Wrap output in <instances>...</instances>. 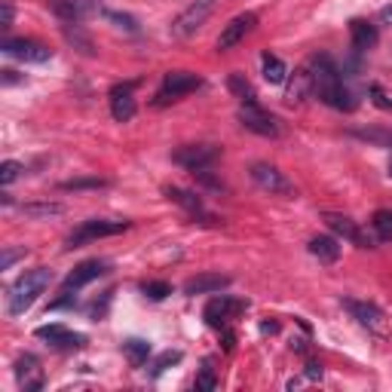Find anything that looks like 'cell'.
Masks as SVG:
<instances>
[{
	"label": "cell",
	"instance_id": "37",
	"mask_svg": "<svg viewBox=\"0 0 392 392\" xmlns=\"http://www.w3.org/2000/svg\"><path fill=\"white\" fill-rule=\"evenodd\" d=\"M65 37L71 40V43L83 46V53H86V56H92V53H96V49H92V40H89L86 34H80V31H77V28H74V31H65Z\"/></svg>",
	"mask_w": 392,
	"mask_h": 392
},
{
	"label": "cell",
	"instance_id": "23",
	"mask_svg": "<svg viewBox=\"0 0 392 392\" xmlns=\"http://www.w3.org/2000/svg\"><path fill=\"white\" fill-rule=\"evenodd\" d=\"M261 68H264V80H267V83H285V80H288V65L279 56L264 53Z\"/></svg>",
	"mask_w": 392,
	"mask_h": 392
},
{
	"label": "cell",
	"instance_id": "27",
	"mask_svg": "<svg viewBox=\"0 0 392 392\" xmlns=\"http://www.w3.org/2000/svg\"><path fill=\"white\" fill-rule=\"evenodd\" d=\"M227 89H230L233 96L242 101V105H249V101H254V98H257V96H254V86H252V83H249V80H245L242 74H230V77H227Z\"/></svg>",
	"mask_w": 392,
	"mask_h": 392
},
{
	"label": "cell",
	"instance_id": "2",
	"mask_svg": "<svg viewBox=\"0 0 392 392\" xmlns=\"http://www.w3.org/2000/svg\"><path fill=\"white\" fill-rule=\"evenodd\" d=\"M49 282H53V270H49V267H37V270H28L25 276H19L6 294V313L22 316L25 309L34 306L37 297L46 292Z\"/></svg>",
	"mask_w": 392,
	"mask_h": 392
},
{
	"label": "cell",
	"instance_id": "3",
	"mask_svg": "<svg viewBox=\"0 0 392 392\" xmlns=\"http://www.w3.org/2000/svg\"><path fill=\"white\" fill-rule=\"evenodd\" d=\"M215 4H218V0H193L190 6H184L172 22V34L175 37H193L196 31L209 22V16L215 13Z\"/></svg>",
	"mask_w": 392,
	"mask_h": 392
},
{
	"label": "cell",
	"instance_id": "38",
	"mask_svg": "<svg viewBox=\"0 0 392 392\" xmlns=\"http://www.w3.org/2000/svg\"><path fill=\"white\" fill-rule=\"evenodd\" d=\"M25 254H28L25 249H16V252H13V249H6L4 254H0V270H9V267H13V264L19 261V257H25Z\"/></svg>",
	"mask_w": 392,
	"mask_h": 392
},
{
	"label": "cell",
	"instance_id": "41",
	"mask_svg": "<svg viewBox=\"0 0 392 392\" xmlns=\"http://www.w3.org/2000/svg\"><path fill=\"white\" fill-rule=\"evenodd\" d=\"M0 80H4V86H13V83H19L22 77H19L16 71H9V68H6V71H0Z\"/></svg>",
	"mask_w": 392,
	"mask_h": 392
},
{
	"label": "cell",
	"instance_id": "15",
	"mask_svg": "<svg viewBox=\"0 0 392 392\" xmlns=\"http://www.w3.org/2000/svg\"><path fill=\"white\" fill-rule=\"evenodd\" d=\"M34 334L40 340H46L49 346H56V349H80V346H86V337L77 334V331H68L65 325H40Z\"/></svg>",
	"mask_w": 392,
	"mask_h": 392
},
{
	"label": "cell",
	"instance_id": "22",
	"mask_svg": "<svg viewBox=\"0 0 392 392\" xmlns=\"http://www.w3.org/2000/svg\"><path fill=\"white\" fill-rule=\"evenodd\" d=\"M309 254L319 257L322 264H334L337 257H340L337 236H313V239H309Z\"/></svg>",
	"mask_w": 392,
	"mask_h": 392
},
{
	"label": "cell",
	"instance_id": "29",
	"mask_svg": "<svg viewBox=\"0 0 392 392\" xmlns=\"http://www.w3.org/2000/svg\"><path fill=\"white\" fill-rule=\"evenodd\" d=\"M181 359H184V353H181V349H169V353H163V356L157 359V362H153V365H150V371H148V377H150V380H157V377H163V374H166V371H169L172 365H178V362H181Z\"/></svg>",
	"mask_w": 392,
	"mask_h": 392
},
{
	"label": "cell",
	"instance_id": "21",
	"mask_svg": "<svg viewBox=\"0 0 392 392\" xmlns=\"http://www.w3.org/2000/svg\"><path fill=\"white\" fill-rule=\"evenodd\" d=\"M349 37H353V46L359 49V53L377 46V40H380L377 28L371 25V22H365V19H353V22H349Z\"/></svg>",
	"mask_w": 392,
	"mask_h": 392
},
{
	"label": "cell",
	"instance_id": "45",
	"mask_svg": "<svg viewBox=\"0 0 392 392\" xmlns=\"http://www.w3.org/2000/svg\"><path fill=\"white\" fill-rule=\"evenodd\" d=\"M389 178H392V160H389Z\"/></svg>",
	"mask_w": 392,
	"mask_h": 392
},
{
	"label": "cell",
	"instance_id": "39",
	"mask_svg": "<svg viewBox=\"0 0 392 392\" xmlns=\"http://www.w3.org/2000/svg\"><path fill=\"white\" fill-rule=\"evenodd\" d=\"M9 25H13V6L4 4L0 6V28H9Z\"/></svg>",
	"mask_w": 392,
	"mask_h": 392
},
{
	"label": "cell",
	"instance_id": "31",
	"mask_svg": "<svg viewBox=\"0 0 392 392\" xmlns=\"http://www.w3.org/2000/svg\"><path fill=\"white\" fill-rule=\"evenodd\" d=\"M368 96H371V101H374V108L392 110V96H389V92L380 86V83H371V86H368Z\"/></svg>",
	"mask_w": 392,
	"mask_h": 392
},
{
	"label": "cell",
	"instance_id": "33",
	"mask_svg": "<svg viewBox=\"0 0 392 392\" xmlns=\"http://www.w3.org/2000/svg\"><path fill=\"white\" fill-rule=\"evenodd\" d=\"M22 172H25V166H22V163H16V160L0 163V184H13Z\"/></svg>",
	"mask_w": 392,
	"mask_h": 392
},
{
	"label": "cell",
	"instance_id": "25",
	"mask_svg": "<svg viewBox=\"0 0 392 392\" xmlns=\"http://www.w3.org/2000/svg\"><path fill=\"white\" fill-rule=\"evenodd\" d=\"M123 353H126V359H129L132 368H141V365H148L150 344H148V340H141V337H132V340H126V344H123Z\"/></svg>",
	"mask_w": 392,
	"mask_h": 392
},
{
	"label": "cell",
	"instance_id": "12",
	"mask_svg": "<svg viewBox=\"0 0 392 392\" xmlns=\"http://www.w3.org/2000/svg\"><path fill=\"white\" fill-rule=\"evenodd\" d=\"M254 25H257V16L254 13H242V16H236V19H230V22L224 25V31H221V37H218V49L221 53H227V49H233V46H239L245 37L254 31Z\"/></svg>",
	"mask_w": 392,
	"mask_h": 392
},
{
	"label": "cell",
	"instance_id": "9",
	"mask_svg": "<svg viewBox=\"0 0 392 392\" xmlns=\"http://www.w3.org/2000/svg\"><path fill=\"white\" fill-rule=\"evenodd\" d=\"M239 123L254 135H264V138H276L279 135V123H276L273 113H267L257 101H249V105L239 108Z\"/></svg>",
	"mask_w": 392,
	"mask_h": 392
},
{
	"label": "cell",
	"instance_id": "43",
	"mask_svg": "<svg viewBox=\"0 0 392 392\" xmlns=\"http://www.w3.org/2000/svg\"><path fill=\"white\" fill-rule=\"evenodd\" d=\"M380 22H383V25H392V4L380 9Z\"/></svg>",
	"mask_w": 392,
	"mask_h": 392
},
{
	"label": "cell",
	"instance_id": "30",
	"mask_svg": "<svg viewBox=\"0 0 392 392\" xmlns=\"http://www.w3.org/2000/svg\"><path fill=\"white\" fill-rule=\"evenodd\" d=\"M108 187L105 178H74V181H61V190H101Z\"/></svg>",
	"mask_w": 392,
	"mask_h": 392
},
{
	"label": "cell",
	"instance_id": "8",
	"mask_svg": "<svg viewBox=\"0 0 392 392\" xmlns=\"http://www.w3.org/2000/svg\"><path fill=\"white\" fill-rule=\"evenodd\" d=\"M0 53L19 61H31V65H40V61L53 58V49L37 43V40H25V37H4L0 40Z\"/></svg>",
	"mask_w": 392,
	"mask_h": 392
},
{
	"label": "cell",
	"instance_id": "5",
	"mask_svg": "<svg viewBox=\"0 0 392 392\" xmlns=\"http://www.w3.org/2000/svg\"><path fill=\"white\" fill-rule=\"evenodd\" d=\"M172 160L187 172H200V169H212L221 160V148L218 144H184L172 153Z\"/></svg>",
	"mask_w": 392,
	"mask_h": 392
},
{
	"label": "cell",
	"instance_id": "26",
	"mask_svg": "<svg viewBox=\"0 0 392 392\" xmlns=\"http://www.w3.org/2000/svg\"><path fill=\"white\" fill-rule=\"evenodd\" d=\"M61 212H65V205H58V202H25L22 205L25 218H56Z\"/></svg>",
	"mask_w": 392,
	"mask_h": 392
},
{
	"label": "cell",
	"instance_id": "28",
	"mask_svg": "<svg viewBox=\"0 0 392 392\" xmlns=\"http://www.w3.org/2000/svg\"><path fill=\"white\" fill-rule=\"evenodd\" d=\"M371 227H374L380 242H392V209H377L374 218H371Z\"/></svg>",
	"mask_w": 392,
	"mask_h": 392
},
{
	"label": "cell",
	"instance_id": "40",
	"mask_svg": "<svg viewBox=\"0 0 392 392\" xmlns=\"http://www.w3.org/2000/svg\"><path fill=\"white\" fill-rule=\"evenodd\" d=\"M306 377L309 380H322V365H319V362H306Z\"/></svg>",
	"mask_w": 392,
	"mask_h": 392
},
{
	"label": "cell",
	"instance_id": "35",
	"mask_svg": "<svg viewBox=\"0 0 392 392\" xmlns=\"http://www.w3.org/2000/svg\"><path fill=\"white\" fill-rule=\"evenodd\" d=\"M101 16H105V19H110V22H117L120 28H126V31H135V28H138V25H135V19H132V16L113 13V9H101Z\"/></svg>",
	"mask_w": 392,
	"mask_h": 392
},
{
	"label": "cell",
	"instance_id": "34",
	"mask_svg": "<svg viewBox=\"0 0 392 392\" xmlns=\"http://www.w3.org/2000/svg\"><path fill=\"white\" fill-rule=\"evenodd\" d=\"M141 292L150 297V301H163V297H169L172 294V285L169 282H144L141 285Z\"/></svg>",
	"mask_w": 392,
	"mask_h": 392
},
{
	"label": "cell",
	"instance_id": "42",
	"mask_svg": "<svg viewBox=\"0 0 392 392\" xmlns=\"http://www.w3.org/2000/svg\"><path fill=\"white\" fill-rule=\"evenodd\" d=\"M233 346H236V334H233V331H224V349L230 353Z\"/></svg>",
	"mask_w": 392,
	"mask_h": 392
},
{
	"label": "cell",
	"instance_id": "24",
	"mask_svg": "<svg viewBox=\"0 0 392 392\" xmlns=\"http://www.w3.org/2000/svg\"><path fill=\"white\" fill-rule=\"evenodd\" d=\"M349 135L359 138V141L374 144V148H392V129H380V126H371V129H349Z\"/></svg>",
	"mask_w": 392,
	"mask_h": 392
},
{
	"label": "cell",
	"instance_id": "7",
	"mask_svg": "<svg viewBox=\"0 0 392 392\" xmlns=\"http://www.w3.org/2000/svg\"><path fill=\"white\" fill-rule=\"evenodd\" d=\"M249 175H252V181L257 184V187L267 190L270 196H294L297 193L294 184L288 181L276 166H270V163H252Z\"/></svg>",
	"mask_w": 392,
	"mask_h": 392
},
{
	"label": "cell",
	"instance_id": "17",
	"mask_svg": "<svg viewBox=\"0 0 392 392\" xmlns=\"http://www.w3.org/2000/svg\"><path fill=\"white\" fill-rule=\"evenodd\" d=\"M132 86H135V83H123V86H113L110 89V113H113V120H117V123H129L138 113L135 96H132Z\"/></svg>",
	"mask_w": 392,
	"mask_h": 392
},
{
	"label": "cell",
	"instance_id": "16",
	"mask_svg": "<svg viewBox=\"0 0 392 392\" xmlns=\"http://www.w3.org/2000/svg\"><path fill=\"white\" fill-rule=\"evenodd\" d=\"M16 380H19V386H22L25 392H37V389H43V371H40V359L37 356H19L16 359Z\"/></svg>",
	"mask_w": 392,
	"mask_h": 392
},
{
	"label": "cell",
	"instance_id": "13",
	"mask_svg": "<svg viewBox=\"0 0 392 392\" xmlns=\"http://www.w3.org/2000/svg\"><path fill=\"white\" fill-rule=\"evenodd\" d=\"M344 309H349V316H353L359 325H365L368 331H383V328H386V316H383V309L374 306V304H368V301L344 297Z\"/></svg>",
	"mask_w": 392,
	"mask_h": 392
},
{
	"label": "cell",
	"instance_id": "14",
	"mask_svg": "<svg viewBox=\"0 0 392 392\" xmlns=\"http://www.w3.org/2000/svg\"><path fill=\"white\" fill-rule=\"evenodd\" d=\"M322 218H325V224L331 227V230L340 236V239L353 242V245H359V249H374V242H371V236L359 230V224H356L353 218H346V215H331V212H325Z\"/></svg>",
	"mask_w": 392,
	"mask_h": 392
},
{
	"label": "cell",
	"instance_id": "44",
	"mask_svg": "<svg viewBox=\"0 0 392 392\" xmlns=\"http://www.w3.org/2000/svg\"><path fill=\"white\" fill-rule=\"evenodd\" d=\"M279 331V322H264L261 325V334H276Z\"/></svg>",
	"mask_w": 392,
	"mask_h": 392
},
{
	"label": "cell",
	"instance_id": "20",
	"mask_svg": "<svg viewBox=\"0 0 392 392\" xmlns=\"http://www.w3.org/2000/svg\"><path fill=\"white\" fill-rule=\"evenodd\" d=\"M166 196L175 202V205H181L184 212L190 215V218H202V221H215L212 215H205V205H202V200L196 196L193 190H184V187H166Z\"/></svg>",
	"mask_w": 392,
	"mask_h": 392
},
{
	"label": "cell",
	"instance_id": "19",
	"mask_svg": "<svg viewBox=\"0 0 392 392\" xmlns=\"http://www.w3.org/2000/svg\"><path fill=\"white\" fill-rule=\"evenodd\" d=\"M233 279L230 276H221V273H200V276H193V279L184 282V294H215V292H221V288H227Z\"/></svg>",
	"mask_w": 392,
	"mask_h": 392
},
{
	"label": "cell",
	"instance_id": "1",
	"mask_svg": "<svg viewBox=\"0 0 392 392\" xmlns=\"http://www.w3.org/2000/svg\"><path fill=\"white\" fill-rule=\"evenodd\" d=\"M306 68H309V80H313V96L319 101H325V105L334 108V110H353L356 108L353 92L344 86V77H340L331 56H316Z\"/></svg>",
	"mask_w": 392,
	"mask_h": 392
},
{
	"label": "cell",
	"instance_id": "36",
	"mask_svg": "<svg viewBox=\"0 0 392 392\" xmlns=\"http://www.w3.org/2000/svg\"><path fill=\"white\" fill-rule=\"evenodd\" d=\"M193 175H196V181H200L202 187H209V190H224V184L215 178L212 169H200V172H193Z\"/></svg>",
	"mask_w": 392,
	"mask_h": 392
},
{
	"label": "cell",
	"instance_id": "4",
	"mask_svg": "<svg viewBox=\"0 0 392 392\" xmlns=\"http://www.w3.org/2000/svg\"><path fill=\"white\" fill-rule=\"evenodd\" d=\"M202 86V77L200 74H190V71H169L166 77H163V86L157 92V98H153V105H169V101H178L181 96H187V92H196Z\"/></svg>",
	"mask_w": 392,
	"mask_h": 392
},
{
	"label": "cell",
	"instance_id": "32",
	"mask_svg": "<svg viewBox=\"0 0 392 392\" xmlns=\"http://www.w3.org/2000/svg\"><path fill=\"white\" fill-rule=\"evenodd\" d=\"M193 386L200 389V392H215V389H218V377L212 374L209 362H205V365H202V371H200V374H196V383H193Z\"/></svg>",
	"mask_w": 392,
	"mask_h": 392
},
{
	"label": "cell",
	"instance_id": "6",
	"mask_svg": "<svg viewBox=\"0 0 392 392\" xmlns=\"http://www.w3.org/2000/svg\"><path fill=\"white\" fill-rule=\"evenodd\" d=\"M126 230H129V221H83L68 236L65 249H80V245H86V242L105 239V236H117V233H126Z\"/></svg>",
	"mask_w": 392,
	"mask_h": 392
},
{
	"label": "cell",
	"instance_id": "18",
	"mask_svg": "<svg viewBox=\"0 0 392 392\" xmlns=\"http://www.w3.org/2000/svg\"><path fill=\"white\" fill-rule=\"evenodd\" d=\"M105 273H108V264L105 261H83L80 267H74V273L65 279V292H77V288L96 282L98 276H105Z\"/></svg>",
	"mask_w": 392,
	"mask_h": 392
},
{
	"label": "cell",
	"instance_id": "10",
	"mask_svg": "<svg viewBox=\"0 0 392 392\" xmlns=\"http://www.w3.org/2000/svg\"><path fill=\"white\" fill-rule=\"evenodd\" d=\"M46 6H49V13L53 16H58L61 22H71V25H77V22H83V19L101 13L98 4H92V0H46Z\"/></svg>",
	"mask_w": 392,
	"mask_h": 392
},
{
	"label": "cell",
	"instance_id": "11",
	"mask_svg": "<svg viewBox=\"0 0 392 392\" xmlns=\"http://www.w3.org/2000/svg\"><path fill=\"white\" fill-rule=\"evenodd\" d=\"M249 306L245 301H233V297H227V294H221V297H212L209 304H205V309H202V319L209 322L212 328H224L230 319L236 316V313H242V309Z\"/></svg>",
	"mask_w": 392,
	"mask_h": 392
}]
</instances>
